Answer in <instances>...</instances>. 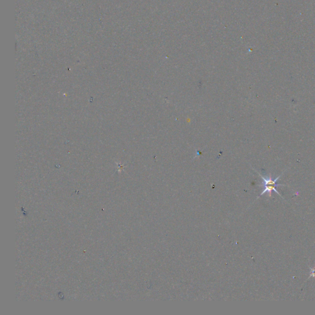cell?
I'll list each match as a JSON object with an SVG mask.
<instances>
[{
  "mask_svg": "<svg viewBox=\"0 0 315 315\" xmlns=\"http://www.w3.org/2000/svg\"><path fill=\"white\" fill-rule=\"evenodd\" d=\"M260 175V176L261 177V178L263 180V183H262V185L264 187V190L261 193L260 195L259 196H260L261 195H263L264 193H269V196L270 197L272 196V193L273 191H274L275 193H276L277 194H278L282 198L284 199V198H283L282 196V195L278 192V190H276V187L278 186H286V185H283V184H278V183H276L277 181L278 180V179H279V177L281 176V175L279 176L278 177H277L276 179H273L272 177L271 176V175H270L269 177H263V176L260 175V174H259Z\"/></svg>",
  "mask_w": 315,
  "mask_h": 315,
  "instance_id": "1",
  "label": "cell"
},
{
  "mask_svg": "<svg viewBox=\"0 0 315 315\" xmlns=\"http://www.w3.org/2000/svg\"><path fill=\"white\" fill-rule=\"evenodd\" d=\"M309 268L310 269V276L308 278V279L311 277H315V269H312V268L310 266H309Z\"/></svg>",
  "mask_w": 315,
  "mask_h": 315,
  "instance_id": "2",
  "label": "cell"
}]
</instances>
